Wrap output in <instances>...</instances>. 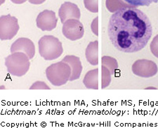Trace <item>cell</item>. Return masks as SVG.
Masks as SVG:
<instances>
[{
    "label": "cell",
    "mask_w": 158,
    "mask_h": 128,
    "mask_svg": "<svg viewBox=\"0 0 158 128\" xmlns=\"http://www.w3.org/2000/svg\"><path fill=\"white\" fill-rule=\"evenodd\" d=\"M108 33L114 47L123 53L141 50L151 37L152 27L146 14L136 7H122L112 15Z\"/></svg>",
    "instance_id": "cell-1"
},
{
    "label": "cell",
    "mask_w": 158,
    "mask_h": 128,
    "mask_svg": "<svg viewBox=\"0 0 158 128\" xmlns=\"http://www.w3.org/2000/svg\"><path fill=\"white\" fill-rule=\"evenodd\" d=\"M40 56L46 60H53L60 57L63 53V48L58 38L52 35L42 37L38 42Z\"/></svg>",
    "instance_id": "cell-2"
},
{
    "label": "cell",
    "mask_w": 158,
    "mask_h": 128,
    "mask_svg": "<svg viewBox=\"0 0 158 128\" xmlns=\"http://www.w3.org/2000/svg\"><path fill=\"white\" fill-rule=\"evenodd\" d=\"M30 60L28 56L23 52L11 53L5 58L7 71L11 75L18 77L24 76L29 71Z\"/></svg>",
    "instance_id": "cell-3"
},
{
    "label": "cell",
    "mask_w": 158,
    "mask_h": 128,
    "mask_svg": "<svg viewBox=\"0 0 158 128\" xmlns=\"http://www.w3.org/2000/svg\"><path fill=\"white\" fill-rule=\"evenodd\" d=\"M71 67L68 63L63 61L52 64L46 70V76L51 83L54 86H61L70 81Z\"/></svg>",
    "instance_id": "cell-4"
},
{
    "label": "cell",
    "mask_w": 158,
    "mask_h": 128,
    "mask_svg": "<svg viewBox=\"0 0 158 128\" xmlns=\"http://www.w3.org/2000/svg\"><path fill=\"white\" fill-rule=\"evenodd\" d=\"M19 20L10 14L0 18V39L2 41L11 40L19 30Z\"/></svg>",
    "instance_id": "cell-5"
},
{
    "label": "cell",
    "mask_w": 158,
    "mask_h": 128,
    "mask_svg": "<svg viewBox=\"0 0 158 128\" xmlns=\"http://www.w3.org/2000/svg\"><path fill=\"white\" fill-rule=\"evenodd\" d=\"M63 34L70 41H76L82 37L84 27L77 19H69L63 23Z\"/></svg>",
    "instance_id": "cell-6"
},
{
    "label": "cell",
    "mask_w": 158,
    "mask_h": 128,
    "mask_svg": "<svg viewBox=\"0 0 158 128\" xmlns=\"http://www.w3.org/2000/svg\"><path fill=\"white\" fill-rule=\"evenodd\" d=\"M58 18L56 13L50 10H44L38 15L36 23L38 28L42 31H52L57 25Z\"/></svg>",
    "instance_id": "cell-7"
},
{
    "label": "cell",
    "mask_w": 158,
    "mask_h": 128,
    "mask_svg": "<svg viewBox=\"0 0 158 128\" xmlns=\"http://www.w3.org/2000/svg\"><path fill=\"white\" fill-rule=\"evenodd\" d=\"M11 53L23 52L30 59H32L35 55V46L34 43L28 38L21 37L12 43L10 48Z\"/></svg>",
    "instance_id": "cell-8"
},
{
    "label": "cell",
    "mask_w": 158,
    "mask_h": 128,
    "mask_svg": "<svg viewBox=\"0 0 158 128\" xmlns=\"http://www.w3.org/2000/svg\"><path fill=\"white\" fill-rule=\"evenodd\" d=\"M58 16L62 23L69 19H80V11L78 6L72 2H65L58 10Z\"/></svg>",
    "instance_id": "cell-9"
},
{
    "label": "cell",
    "mask_w": 158,
    "mask_h": 128,
    "mask_svg": "<svg viewBox=\"0 0 158 128\" xmlns=\"http://www.w3.org/2000/svg\"><path fill=\"white\" fill-rule=\"evenodd\" d=\"M133 71L135 74L143 77H149L156 74V65L151 61L139 60L133 65Z\"/></svg>",
    "instance_id": "cell-10"
},
{
    "label": "cell",
    "mask_w": 158,
    "mask_h": 128,
    "mask_svg": "<svg viewBox=\"0 0 158 128\" xmlns=\"http://www.w3.org/2000/svg\"><path fill=\"white\" fill-rule=\"evenodd\" d=\"M62 61L68 63L71 67L72 73H71L70 78V81L77 80L80 78L81 70H82L80 58L75 55H66Z\"/></svg>",
    "instance_id": "cell-11"
},
{
    "label": "cell",
    "mask_w": 158,
    "mask_h": 128,
    "mask_svg": "<svg viewBox=\"0 0 158 128\" xmlns=\"http://www.w3.org/2000/svg\"><path fill=\"white\" fill-rule=\"evenodd\" d=\"M86 59L91 65L98 64V42L90 43L86 50Z\"/></svg>",
    "instance_id": "cell-12"
},
{
    "label": "cell",
    "mask_w": 158,
    "mask_h": 128,
    "mask_svg": "<svg viewBox=\"0 0 158 128\" xmlns=\"http://www.w3.org/2000/svg\"><path fill=\"white\" fill-rule=\"evenodd\" d=\"M83 82L86 88L98 89V70L89 71Z\"/></svg>",
    "instance_id": "cell-13"
},
{
    "label": "cell",
    "mask_w": 158,
    "mask_h": 128,
    "mask_svg": "<svg viewBox=\"0 0 158 128\" xmlns=\"http://www.w3.org/2000/svg\"><path fill=\"white\" fill-rule=\"evenodd\" d=\"M134 7L148 6L152 3H157L158 0H124Z\"/></svg>",
    "instance_id": "cell-14"
},
{
    "label": "cell",
    "mask_w": 158,
    "mask_h": 128,
    "mask_svg": "<svg viewBox=\"0 0 158 128\" xmlns=\"http://www.w3.org/2000/svg\"><path fill=\"white\" fill-rule=\"evenodd\" d=\"M85 7L93 13L98 12V0H84Z\"/></svg>",
    "instance_id": "cell-15"
},
{
    "label": "cell",
    "mask_w": 158,
    "mask_h": 128,
    "mask_svg": "<svg viewBox=\"0 0 158 128\" xmlns=\"http://www.w3.org/2000/svg\"><path fill=\"white\" fill-rule=\"evenodd\" d=\"M30 90H50V88L44 81H37L32 84Z\"/></svg>",
    "instance_id": "cell-16"
},
{
    "label": "cell",
    "mask_w": 158,
    "mask_h": 128,
    "mask_svg": "<svg viewBox=\"0 0 158 128\" xmlns=\"http://www.w3.org/2000/svg\"><path fill=\"white\" fill-rule=\"evenodd\" d=\"M150 48H151L152 53L158 58V35L154 38L153 41L151 43Z\"/></svg>",
    "instance_id": "cell-17"
},
{
    "label": "cell",
    "mask_w": 158,
    "mask_h": 128,
    "mask_svg": "<svg viewBox=\"0 0 158 128\" xmlns=\"http://www.w3.org/2000/svg\"><path fill=\"white\" fill-rule=\"evenodd\" d=\"M30 4H41L46 1V0H28Z\"/></svg>",
    "instance_id": "cell-18"
},
{
    "label": "cell",
    "mask_w": 158,
    "mask_h": 128,
    "mask_svg": "<svg viewBox=\"0 0 158 128\" xmlns=\"http://www.w3.org/2000/svg\"><path fill=\"white\" fill-rule=\"evenodd\" d=\"M11 1L14 4H20L23 3H25V2L27 1V0H11Z\"/></svg>",
    "instance_id": "cell-19"
},
{
    "label": "cell",
    "mask_w": 158,
    "mask_h": 128,
    "mask_svg": "<svg viewBox=\"0 0 158 128\" xmlns=\"http://www.w3.org/2000/svg\"><path fill=\"white\" fill-rule=\"evenodd\" d=\"M5 0H1V4H3Z\"/></svg>",
    "instance_id": "cell-20"
}]
</instances>
